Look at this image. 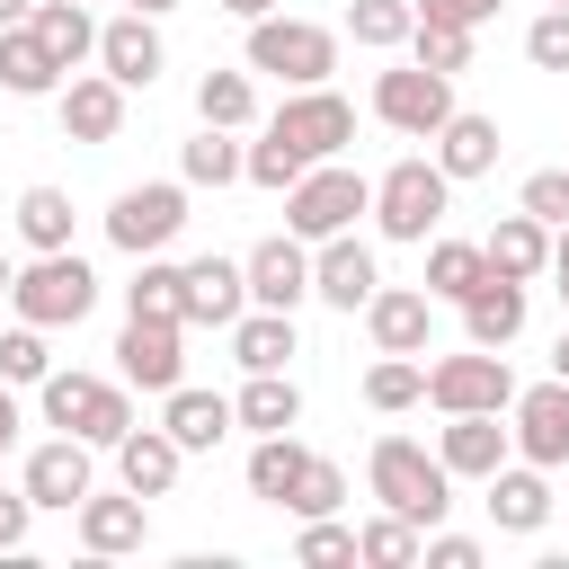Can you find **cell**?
I'll return each mask as SVG.
<instances>
[{
  "mask_svg": "<svg viewBox=\"0 0 569 569\" xmlns=\"http://www.w3.org/2000/svg\"><path fill=\"white\" fill-rule=\"evenodd\" d=\"M365 489H373L391 516H409L418 533L445 525V507H453V471H445L418 436H382V445L365 453Z\"/></svg>",
  "mask_w": 569,
  "mask_h": 569,
  "instance_id": "obj_1",
  "label": "cell"
},
{
  "mask_svg": "<svg viewBox=\"0 0 569 569\" xmlns=\"http://www.w3.org/2000/svg\"><path fill=\"white\" fill-rule=\"evenodd\" d=\"M9 311L36 320V329H80L98 311V276L80 249H36L18 276H9Z\"/></svg>",
  "mask_w": 569,
  "mask_h": 569,
  "instance_id": "obj_2",
  "label": "cell"
},
{
  "mask_svg": "<svg viewBox=\"0 0 569 569\" xmlns=\"http://www.w3.org/2000/svg\"><path fill=\"white\" fill-rule=\"evenodd\" d=\"M356 213H373V178L347 169V160H311V169L284 187V231H293V240L356 231Z\"/></svg>",
  "mask_w": 569,
  "mask_h": 569,
  "instance_id": "obj_3",
  "label": "cell"
},
{
  "mask_svg": "<svg viewBox=\"0 0 569 569\" xmlns=\"http://www.w3.org/2000/svg\"><path fill=\"white\" fill-rule=\"evenodd\" d=\"M445 204H453V178H445L436 160H418V151L373 178V231H382V240H436Z\"/></svg>",
  "mask_w": 569,
  "mask_h": 569,
  "instance_id": "obj_4",
  "label": "cell"
},
{
  "mask_svg": "<svg viewBox=\"0 0 569 569\" xmlns=\"http://www.w3.org/2000/svg\"><path fill=\"white\" fill-rule=\"evenodd\" d=\"M36 400H44V427H53V436H80V445H116V436L133 427V400H124V382H107V373H44Z\"/></svg>",
  "mask_w": 569,
  "mask_h": 569,
  "instance_id": "obj_5",
  "label": "cell"
},
{
  "mask_svg": "<svg viewBox=\"0 0 569 569\" xmlns=\"http://www.w3.org/2000/svg\"><path fill=\"white\" fill-rule=\"evenodd\" d=\"M249 71H267V80H284V89H320L329 71H338V36L329 27H311V18H249Z\"/></svg>",
  "mask_w": 569,
  "mask_h": 569,
  "instance_id": "obj_6",
  "label": "cell"
},
{
  "mask_svg": "<svg viewBox=\"0 0 569 569\" xmlns=\"http://www.w3.org/2000/svg\"><path fill=\"white\" fill-rule=\"evenodd\" d=\"M187 231V178H142V187H124L116 204H107V240L124 249V258H151V249H169Z\"/></svg>",
  "mask_w": 569,
  "mask_h": 569,
  "instance_id": "obj_7",
  "label": "cell"
},
{
  "mask_svg": "<svg viewBox=\"0 0 569 569\" xmlns=\"http://www.w3.org/2000/svg\"><path fill=\"white\" fill-rule=\"evenodd\" d=\"M427 400L453 418V409H498L516 400V373H507V347H462V356H436L427 365Z\"/></svg>",
  "mask_w": 569,
  "mask_h": 569,
  "instance_id": "obj_8",
  "label": "cell"
},
{
  "mask_svg": "<svg viewBox=\"0 0 569 569\" xmlns=\"http://www.w3.org/2000/svg\"><path fill=\"white\" fill-rule=\"evenodd\" d=\"M373 116H382L391 133L427 142V133L453 116V80H445V71H427V62H400V71H382V80H373Z\"/></svg>",
  "mask_w": 569,
  "mask_h": 569,
  "instance_id": "obj_9",
  "label": "cell"
},
{
  "mask_svg": "<svg viewBox=\"0 0 569 569\" xmlns=\"http://www.w3.org/2000/svg\"><path fill=\"white\" fill-rule=\"evenodd\" d=\"M267 133H284L302 160H338V151L356 142V107H347V98L320 80V89H293V98L267 116Z\"/></svg>",
  "mask_w": 569,
  "mask_h": 569,
  "instance_id": "obj_10",
  "label": "cell"
},
{
  "mask_svg": "<svg viewBox=\"0 0 569 569\" xmlns=\"http://www.w3.org/2000/svg\"><path fill=\"white\" fill-rule=\"evenodd\" d=\"M365 338H373V356H436V302H427V284H373L365 293Z\"/></svg>",
  "mask_w": 569,
  "mask_h": 569,
  "instance_id": "obj_11",
  "label": "cell"
},
{
  "mask_svg": "<svg viewBox=\"0 0 569 569\" xmlns=\"http://www.w3.org/2000/svg\"><path fill=\"white\" fill-rule=\"evenodd\" d=\"M507 409H516V427H507V445H516V462H542V471H560V462H569V382L551 373V382H533V391H516Z\"/></svg>",
  "mask_w": 569,
  "mask_h": 569,
  "instance_id": "obj_12",
  "label": "cell"
},
{
  "mask_svg": "<svg viewBox=\"0 0 569 569\" xmlns=\"http://www.w3.org/2000/svg\"><path fill=\"white\" fill-rule=\"evenodd\" d=\"M240 276H249V302H258V311H302V302H311V240L276 231V240H258V249L240 258Z\"/></svg>",
  "mask_w": 569,
  "mask_h": 569,
  "instance_id": "obj_13",
  "label": "cell"
},
{
  "mask_svg": "<svg viewBox=\"0 0 569 569\" xmlns=\"http://www.w3.org/2000/svg\"><path fill=\"white\" fill-rule=\"evenodd\" d=\"M116 365H124V382H142V391L187 382V320H142V311H124Z\"/></svg>",
  "mask_w": 569,
  "mask_h": 569,
  "instance_id": "obj_14",
  "label": "cell"
},
{
  "mask_svg": "<svg viewBox=\"0 0 569 569\" xmlns=\"http://www.w3.org/2000/svg\"><path fill=\"white\" fill-rule=\"evenodd\" d=\"M382 284V267H373V249L356 240V231H329V240H311V293L329 302V311H365V293Z\"/></svg>",
  "mask_w": 569,
  "mask_h": 569,
  "instance_id": "obj_15",
  "label": "cell"
},
{
  "mask_svg": "<svg viewBox=\"0 0 569 569\" xmlns=\"http://www.w3.org/2000/svg\"><path fill=\"white\" fill-rule=\"evenodd\" d=\"M89 453H98V445H80V436H44V445L27 453V471H18V489H27L36 507H80V498L98 489Z\"/></svg>",
  "mask_w": 569,
  "mask_h": 569,
  "instance_id": "obj_16",
  "label": "cell"
},
{
  "mask_svg": "<svg viewBox=\"0 0 569 569\" xmlns=\"http://www.w3.org/2000/svg\"><path fill=\"white\" fill-rule=\"evenodd\" d=\"M53 116H62V142H116L124 133V89L107 71H71L53 89Z\"/></svg>",
  "mask_w": 569,
  "mask_h": 569,
  "instance_id": "obj_17",
  "label": "cell"
},
{
  "mask_svg": "<svg viewBox=\"0 0 569 569\" xmlns=\"http://www.w3.org/2000/svg\"><path fill=\"white\" fill-rule=\"evenodd\" d=\"M240 311H249V276H240V258H187L178 320H187V329H231Z\"/></svg>",
  "mask_w": 569,
  "mask_h": 569,
  "instance_id": "obj_18",
  "label": "cell"
},
{
  "mask_svg": "<svg viewBox=\"0 0 569 569\" xmlns=\"http://www.w3.org/2000/svg\"><path fill=\"white\" fill-rule=\"evenodd\" d=\"M507 453H516V445H507L498 409H453V418L436 427V462H445L453 480H489V471H498Z\"/></svg>",
  "mask_w": 569,
  "mask_h": 569,
  "instance_id": "obj_19",
  "label": "cell"
},
{
  "mask_svg": "<svg viewBox=\"0 0 569 569\" xmlns=\"http://www.w3.org/2000/svg\"><path fill=\"white\" fill-rule=\"evenodd\" d=\"M89 62H98V71L116 80V89H151L169 53H160V27L124 9V18H107V27H98V53H89Z\"/></svg>",
  "mask_w": 569,
  "mask_h": 569,
  "instance_id": "obj_20",
  "label": "cell"
},
{
  "mask_svg": "<svg viewBox=\"0 0 569 569\" xmlns=\"http://www.w3.org/2000/svg\"><path fill=\"white\" fill-rule=\"evenodd\" d=\"M480 489H489V525H498V533H542V525H551V480H542V462H516V453H507Z\"/></svg>",
  "mask_w": 569,
  "mask_h": 569,
  "instance_id": "obj_21",
  "label": "cell"
},
{
  "mask_svg": "<svg viewBox=\"0 0 569 569\" xmlns=\"http://www.w3.org/2000/svg\"><path fill=\"white\" fill-rule=\"evenodd\" d=\"M71 525H80V551H89V560H116V551H142V542H151V507H142L133 489H124V498H98V489H89V498L71 507Z\"/></svg>",
  "mask_w": 569,
  "mask_h": 569,
  "instance_id": "obj_22",
  "label": "cell"
},
{
  "mask_svg": "<svg viewBox=\"0 0 569 569\" xmlns=\"http://www.w3.org/2000/svg\"><path fill=\"white\" fill-rule=\"evenodd\" d=\"M427 142H436L427 160H436L453 187H462V178H489V169H498V151H507V142H498V116H471V107H453Z\"/></svg>",
  "mask_w": 569,
  "mask_h": 569,
  "instance_id": "obj_23",
  "label": "cell"
},
{
  "mask_svg": "<svg viewBox=\"0 0 569 569\" xmlns=\"http://www.w3.org/2000/svg\"><path fill=\"white\" fill-rule=\"evenodd\" d=\"M107 453H116V480H124L133 498H169V489H178V462H187L169 427H124Z\"/></svg>",
  "mask_w": 569,
  "mask_h": 569,
  "instance_id": "obj_24",
  "label": "cell"
},
{
  "mask_svg": "<svg viewBox=\"0 0 569 569\" xmlns=\"http://www.w3.org/2000/svg\"><path fill=\"white\" fill-rule=\"evenodd\" d=\"M480 258H489V276H516V284H533V276H551V222H533V213L516 204V213H498V222H489Z\"/></svg>",
  "mask_w": 569,
  "mask_h": 569,
  "instance_id": "obj_25",
  "label": "cell"
},
{
  "mask_svg": "<svg viewBox=\"0 0 569 569\" xmlns=\"http://www.w3.org/2000/svg\"><path fill=\"white\" fill-rule=\"evenodd\" d=\"M525 311H533V302H525L516 276H480V284L462 293V338H471V347H516V338H525Z\"/></svg>",
  "mask_w": 569,
  "mask_h": 569,
  "instance_id": "obj_26",
  "label": "cell"
},
{
  "mask_svg": "<svg viewBox=\"0 0 569 569\" xmlns=\"http://www.w3.org/2000/svg\"><path fill=\"white\" fill-rule=\"evenodd\" d=\"M160 427L178 436V453H213V445H222V436H231L240 418H231V400H222V391L169 382V391H160Z\"/></svg>",
  "mask_w": 569,
  "mask_h": 569,
  "instance_id": "obj_27",
  "label": "cell"
},
{
  "mask_svg": "<svg viewBox=\"0 0 569 569\" xmlns=\"http://www.w3.org/2000/svg\"><path fill=\"white\" fill-rule=\"evenodd\" d=\"M293 356H302L293 311H258V302H249V311L231 320V365H240V373H284Z\"/></svg>",
  "mask_w": 569,
  "mask_h": 569,
  "instance_id": "obj_28",
  "label": "cell"
},
{
  "mask_svg": "<svg viewBox=\"0 0 569 569\" xmlns=\"http://www.w3.org/2000/svg\"><path fill=\"white\" fill-rule=\"evenodd\" d=\"M27 27H36V44H44L62 71H80V62L98 53V18H89V0H36Z\"/></svg>",
  "mask_w": 569,
  "mask_h": 569,
  "instance_id": "obj_29",
  "label": "cell"
},
{
  "mask_svg": "<svg viewBox=\"0 0 569 569\" xmlns=\"http://www.w3.org/2000/svg\"><path fill=\"white\" fill-rule=\"evenodd\" d=\"M231 418L249 436H284V427H302V382L293 373H249L240 400H231Z\"/></svg>",
  "mask_w": 569,
  "mask_h": 569,
  "instance_id": "obj_30",
  "label": "cell"
},
{
  "mask_svg": "<svg viewBox=\"0 0 569 569\" xmlns=\"http://www.w3.org/2000/svg\"><path fill=\"white\" fill-rule=\"evenodd\" d=\"M0 89L9 98H53L62 89V62L36 44V27L18 18V27H0Z\"/></svg>",
  "mask_w": 569,
  "mask_h": 569,
  "instance_id": "obj_31",
  "label": "cell"
},
{
  "mask_svg": "<svg viewBox=\"0 0 569 569\" xmlns=\"http://www.w3.org/2000/svg\"><path fill=\"white\" fill-rule=\"evenodd\" d=\"M302 462H311V445L284 427V436H258L249 445V498H267V507H284L293 498V480H302Z\"/></svg>",
  "mask_w": 569,
  "mask_h": 569,
  "instance_id": "obj_32",
  "label": "cell"
},
{
  "mask_svg": "<svg viewBox=\"0 0 569 569\" xmlns=\"http://www.w3.org/2000/svg\"><path fill=\"white\" fill-rule=\"evenodd\" d=\"M489 276V258H480V240H427V302H462L471 284Z\"/></svg>",
  "mask_w": 569,
  "mask_h": 569,
  "instance_id": "obj_33",
  "label": "cell"
},
{
  "mask_svg": "<svg viewBox=\"0 0 569 569\" xmlns=\"http://www.w3.org/2000/svg\"><path fill=\"white\" fill-rule=\"evenodd\" d=\"M178 293H187V267L178 258H133V284H124V311H142V320H178Z\"/></svg>",
  "mask_w": 569,
  "mask_h": 569,
  "instance_id": "obj_34",
  "label": "cell"
},
{
  "mask_svg": "<svg viewBox=\"0 0 569 569\" xmlns=\"http://www.w3.org/2000/svg\"><path fill=\"white\" fill-rule=\"evenodd\" d=\"M196 116L222 124V133H240V124L258 116V80H249V71H204V80H196Z\"/></svg>",
  "mask_w": 569,
  "mask_h": 569,
  "instance_id": "obj_35",
  "label": "cell"
},
{
  "mask_svg": "<svg viewBox=\"0 0 569 569\" xmlns=\"http://www.w3.org/2000/svg\"><path fill=\"white\" fill-rule=\"evenodd\" d=\"M9 222H18L27 249H71V196H62V187H27Z\"/></svg>",
  "mask_w": 569,
  "mask_h": 569,
  "instance_id": "obj_36",
  "label": "cell"
},
{
  "mask_svg": "<svg viewBox=\"0 0 569 569\" xmlns=\"http://www.w3.org/2000/svg\"><path fill=\"white\" fill-rule=\"evenodd\" d=\"M418 400H427V365H418V356H382V365L365 373V409L400 418V409H418Z\"/></svg>",
  "mask_w": 569,
  "mask_h": 569,
  "instance_id": "obj_37",
  "label": "cell"
},
{
  "mask_svg": "<svg viewBox=\"0 0 569 569\" xmlns=\"http://www.w3.org/2000/svg\"><path fill=\"white\" fill-rule=\"evenodd\" d=\"M356 560H365V569H418V525L382 507L373 525H356Z\"/></svg>",
  "mask_w": 569,
  "mask_h": 569,
  "instance_id": "obj_38",
  "label": "cell"
},
{
  "mask_svg": "<svg viewBox=\"0 0 569 569\" xmlns=\"http://www.w3.org/2000/svg\"><path fill=\"white\" fill-rule=\"evenodd\" d=\"M178 178H187V187H231V178H240V142H231L222 124H204V133L178 151Z\"/></svg>",
  "mask_w": 569,
  "mask_h": 569,
  "instance_id": "obj_39",
  "label": "cell"
},
{
  "mask_svg": "<svg viewBox=\"0 0 569 569\" xmlns=\"http://www.w3.org/2000/svg\"><path fill=\"white\" fill-rule=\"evenodd\" d=\"M302 169H311V160H302L284 133H258V142H240V178H249V187H267V196H284Z\"/></svg>",
  "mask_w": 569,
  "mask_h": 569,
  "instance_id": "obj_40",
  "label": "cell"
},
{
  "mask_svg": "<svg viewBox=\"0 0 569 569\" xmlns=\"http://www.w3.org/2000/svg\"><path fill=\"white\" fill-rule=\"evenodd\" d=\"M409 27H418V9H409V0H356V9H347V36H356L365 53L409 44Z\"/></svg>",
  "mask_w": 569,
  "mask_h": 569,
  "instance_id": "obj_41",
  "label": "cell"
},
{
  "mask_svg": "<svg viewBox=\"0 0 569 569\" xmlns=\"http://www.w3.org/2000/svg\"><path fill=\"white\" fill-rule=\"evenodd\" d=\"M338 507H347V471L329 453H311L302 480H293V498H284V516H338Z\"/></svg>",
  "mask_w": 569,
  "mask_h": 569,
  "instance_id": "obj_42",
  "label": "cell"
},
{
  "mask_svg": "<svg viewBox=\"0 0 569 569\" xmlns=\"http://www.w3.org/2000/svg\"><path fill=\"white\" fill-rule=\"evenodd\" d=\"M53 373V356H44V329L36 320H18V329H0V382H18V391H36Z\"/></svg>",
  "mask_w": 569,
  "mask_h": 569,
  "instance_id": "obj_43",
  "label": "cell"
},
{
  "mask_svg": "<svg viewBox=\"0 0 569 569\" xmlns=\"http://www.w3.org/2000/svg\"><path fill=\"white\" fill-rule=\"evenodd\" d=\"M409 62L445 71V80H453V71H471V27H427V18H418V27H409Z\"/></svg>",
  "mask_w": 569,
  "mask_h": 569,
  "instance_id": "obj_44",
  "label": "cell"
},
{
  "mask_svg": "<svg viewBox=\"0 0 569 569\" xmlns=\"http://www.w3.org/2000/svg\"><path fill=\"white\" fill-rule=\"evenodd\" d=\"M293 560H311V569H329V560H356V525H338V516H302V533H293Z\"/></svg>",
  "mask_w": 569,
  "mask_h": 569,
  "instance_id": "obj_45",
  "label": "cell"
},
{
  "mask_svg": "<svg viewBox=\"0 0 569 569\" xmlns=\"http://www.w3.org/2000/svg\"><path fill=\"white\" fill-rule=\"evenodd\" d=\"M516 204H525L533 222H551V231H560V222H569V169H533V178L516 187Z\"/></svg>",
  "mask_w": 569,
  "mask_h": 569,
  "instance_id": "obj_46",
  "label": "cell"
},
{
  "mask_svg": "<svg viewBox=\"0 0 569 569\" xmlns=\"http://www.w3.org/2000/svg\"><path fill=\"white\" fill-rule=\"evenodd\" d=\"M525 62H533V71H569V9H542V18L525 27Z\"/></svg>",
  "mask_w": 569,
  "mask_h": 569,
  "instance_id": "obj_47",
  "label": "cell"
},
{
  "mask_svg": "<svg viewBox=\"0 0 569 569\" xmlns=\"http://www.w3.org/2000/svg\"><path fill=\"white\" fill-rule=\"evenodd\" d=\"M418 560H427V569H480V542H471V533H436V525H427V533H418Z\"/></svg>",
  "mask_w": 569,
  "mask_h": 569,
  "instance_id": "obj_48",
  "label": "cell"
},
{
  "mask_svg": "<svg viewBox=\"0 0 569 569\" xmlns=\"http://www.w3.org/2000/svg\"><path fill=\"white\" fill-rule=\"evenodd\" d=\"M409 9H418L427 27H489L507 0H409Z\"/></svg>",
  "mask_w": 569,
  "mask_h": 569,
  "instance_id": "obj_49",
  "label": "cell"
},
{
  "mask_svg": "<svg viewBox=\"0 0 569 569\" xmlns=\"http://www.w3.org/2000/svg\"><path fill=\"white\" fill-rule=\"evenodd\" d=\"M27 525H36V498L27 489H0V551H27Z\"/></svg>",
  "mask_w": 569,
  "mask_h": 569,
  "instance_id": "obj_50",
  "label": "cell"
},
{
  "mask_svg": "<svg viewBox=\"0 0 569 569\" xmlns=\"http://www.w3.org/2000/svg\"><path fill=\"white\" fill-rule=\"evenodd\" d=\"M551 276H560V311H569V222L551 231Z\"/></svg>",
  "mask_w": 569,
  "mask_h": 569,
  "instance_id": "obj_51",
  "label": "cell"
},
{
  "mask_svg": "<svg viewBox=\"0 0 569 569\" xmlns=\"http://www.w3.org/2000/svg\"><path fill=\"white\" fill-rule=\"evenodd\" d=\"M18 436V382H0V445Z\"/></svg>",
  "mask_w": 569,
  "mask_h": 569,
  "instance_id": "obj_52",
  "label": "cell"
},
{
  "mask_svg": "<svg viewBox=\"0 0 569 569\" xmlns=\"http://www.w3.org/2000/svg\"><path fill=\"white\" fill-rule=\"evenodd\" d=\"M222 9H231V18H240V27H249V18H267V9H276V0H222Z\"/></svg>",
  "mask_w": 569,
  "mask_h": 569,
  "instance_id": "obj_53",
  "label": "cell"
},
{
  "mask_svg": "<svg viewBox=\"0 0 569 569\" xmlns=\"http://www.w3.org/2000/svg\"><path fill=\"white\" fill-rule=\"evenodd\" d=\"M551 373H560V382H569V329H560V338H551Z\"/></svg>",
  "mask_w": 569,
  "mask_h": 569,
  "instance_id": "obj_54",
  "label": "cell"
},
{
  "mask_svg": "<svg viewBox=\"0 0 569 569\" xmlns=\"http://www.w3.org/2000/svg\"><path fill=\"white\" fill-rule=\"evenodd\" d=\"M124 9H133V18H169L178 0H124Z\"/></svg>",
  "mask_w": 569,
  "mask_h": 569,
  "instance_id": "obj_55",
  "label": "cell"
},
{
  "mask_svg": "<svg viewBox=\"0 0 569 569\" xmlns=\"http://www.w3.org/2000/svg\"><path fill=\"white\" fill-rule=\"evenodd\" d=\"M27 9H36V0H0V27H18V18H27Z\"/></svg>",
  "mask_w": 569,
  "mask_h": 569,
  "instance_id": "obj_56",
  "label": "cell"
},
{
  "mask_svg": "<svg viewBox=\"0 0 569 569\" xmlns=\"http://www.w3.org/2000/svg\"><path fill=\"white\" fill-rule=\"evenodd\" d=\"M9 276H18V258H9V249H0V302H9Z\"/></svg>",
  "mask_w": 569,
  "mask_h": 569,
  "instance_id": "obj_57",
  "label": "cell"
},
{
  "mask_svg": "<svg viewBox=\"0 0 569 569\" xmlns=\"http://www.w3.org/2000/svg\"><path fill=\"white\" fill-rule=\"evenodd\" d=\"M551 9H569V0H551Z\"/></svg>",
  "mask_w": 569,
  "mask_h": 569,
  "instance_id": "obj_58",
  "label": "cell"
},
{
  "mask_svg": "<svg viewBox=\"0 0 569 569\" xmlns=\"http://www.w3.org/2000/svg\"><path fill=\"white\" fill-rule=\"evenodd\" d=\"M0 453H9V445H0Z\"/></svg>",
  "mask_w": 569,
  "mask_h": 569,
  "instance_id": "obj_59",
  "label": "cell"
}]
</instances>
